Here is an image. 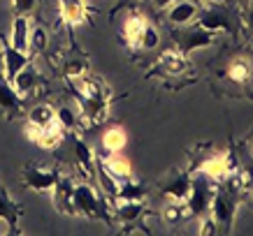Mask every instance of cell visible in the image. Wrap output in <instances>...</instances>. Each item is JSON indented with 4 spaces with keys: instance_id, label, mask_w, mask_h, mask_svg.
I'll return each mask as SVG.
<instances>
[{
    "instance_id": "obj_14",
    "label": "cell",
    "mask_w": 253,
    "mask_h": 236,
    "mask_svg": "<svg viewBox=\"0 0 253 236\" xmlns=\"http://www.w3.org/2000/svg\"><path fill=\"white\" fill-rule=\"evenodd\" d=\"M158 65H161V69L168 76H179V74H184L186 69H188L186 54L176 51V49H168V51H163L161 58H158Z\"/></svg>"
},
{
    "instance_id": "obj_4",
    "label": "cell",
    "mask_w": 253,
    "mask_h": 236,
    "mask_svg": "<svg viewBox=\"0 0 253 236\" xmlns=\"http://www.w3.org/2000/svg\"><path fill=\"white\" fill-rule=\"evenodd\" d=\"M168 21L176 28H186V26H193L198 21L200 14V2L195 0H174L168 9Z\"/></svg>"
},
{
    "instance_id": "obj_21",
    "label": "cell",
    "mask_w": 253,
    "mask_h": 236,
    "mask_svg": "<svg viewBox=\"0 0 253 236\" xmlns=\"http://www.w3.org/2000/svg\"><path fill=\"white\" fill-rule=\"evenodd\" d=\"M54 121H56V109L49 107V104H35V107H31V111H28V123L40 130L46 128V125H51Z\"/></svg>"
},
{
    "instance_id": "obj_7",
    "label": "cell",
    "mask_w": 253,
    "mask_h": 236,
    "mask_svg": "<svg viewBox=\"0 0 253 236\" xmlns=\"http://www.w3.org/2000/svg\"><path fill=\"white\" fill-rule=\"evenodd\" d=\"M230 171H235V169H232L230 155H225V153L211 155V158H207V160L200 165V174H205L209 181H221V178H225Z\"/></svg>"
},
{
    "instance_id": "obj_31",
    "label": "cell",
    "mask_w": 253,
    "mask_h": 236,
    "mask_svg": "<svg viewBox=\"0 0 253 236\" xmlns=\"http://www.w3.org/2000/svg\"><path fill=\"white\" fill-rule=\"evenodd\" d=\"M86 61H82V58H70L68 63H65V76L68 79H79V76H84L86 74Z\"/></svg>"
},
{
    "instance_id": "obj_5",
    "label": "cell",
    "mask_w": 253,
    "mask_h": 236,
    "mask_svg": "<svg viewBox=\"0 0 253 236\" xmlns=\"http://www.w3.org/2000/svg\"><path fill=\"white\" fill-rule=\"evenodd\" d=\"M58 176L56 171L51 169H40V167H26L23 169V183L35 192H46V195H51L54 190L56 181H58Z\"/></svg>"
},
{
    "instance_id": "obj_3",
    "label": "cell",
    "mask_w": 253,
    "mask_h": 236,
    "mask_svg": "<svg viewBox=\"0 0 253 236\" xmlns=\"http://www.w3.org/2000/svg\"><path fill=\"white\" fill-rule=\"evenodd\" d=\"M211 218H214L221 227H228L230 229V225L235 222V213H237V202H235V197H232L230 192H214V197H211Z\"/></svg>"
},
{
    "instance_id": "obj_9",
    "label": "cell",
    "mask_w": 253,
    "mask_h": 236,
    "mask_svg": "<svg viewBox=\"0 0 253 236\" xmlns=\"http://www.w3.org/2000/svg\"><path fill=\"white\" fill-rule=\"evenodd\" d=\"M216 39V33L211 31H205V28H195V31H188L181 37V42H179V46H181V54H193V51H198V49H207V46L214 44Z\"/></svg>"
},
{
    "instance_id": "obj_13",
    "label": "cell",
    "mask_w": 253,
    "mask_h": 236,
    "mask_svg": "<svg viewBox=\"0 0 253 236\" xmlns=\"http://www.w3.org/2000/svg\"><path fill=\"white\" fill-rule=\"evenodd\" d=\"M200 28L205 31H211V33H221V31H230V21L228 16L223 14L221 9H216V5H211V9H200L198 14V21H195Z\"/></svg>"
},
{
    "instance_id": "obj_20",
    "label": "cell",
    "mask_w": 253,
    "mask_h": 236,
    "mask_svg": "<svg viewBox=\"0 0 253 236\" xmlns=\"http://www.w3.org/2000/svg\"><path fill=\"white\" fill-rule=\"evenodd\" d=\"M188 192H191V178H188V176H176L174 181H169L168 185H165V195H168L169 202L186 204Z\"/></svg>"
},
{
    "instance_id": "obj_33",
    "label": "cell",
    "mask_w": 253,
    "mask_h": 236,
    "mask_svg": "<svg viewBox=\"0 0 253 236\" xmlns=\"http://www.w3.org/2000/svg\"><path fill=\"white\" fill-rule=\"evenodd\" d=\"M38 5V0H12V7H14L16 14H31L33 9Z\"/></svg>"
},
{
    "instance_id": "obj_27",
    "label": "cell",
    "mask_w": 253,
    "mask_h": 236,
    "mask_svg": "<svg viewBox=\"0 0 253 236\" xmlns=\"http://www.w3.org/2000/svg\"><path fill=\"white\" fill-rule=\"evenodd\" d=\"M79 118H82V114H79V111H75L72 107L56 109V121L61 123L63 130H75L79 125Z\"/></svg>"
},
{
    "instance_id": "obj_29",
    "label": "cell",
    "mask_w": 253,
    "mask_h": 236,
    "mask_svg": "<svg viewBox=\"0 0 253 236\" xmlns=\"http://www.w3.org/2000/svg\"><path fill=\"white\" fill-rule=\"evenodd\" d=\"M158 44H161V33H158V28L151 26V23H146L144 33H142V39H139V49H144V51H154Z\"/></svg>"
},
{
    "instance_id": "obj_16",
    "label": "cell",
    "mask_w": 253,
    "mask_h": 236,
    "mask_svg": "<svg viewBox=\"0 0 253 236\" xmlns=\"http://www.w3.org/2000/svg\"><path fill=\"white\" fill-rule=\"evenodd\" d=\"M100 144H102V148L107 153H119L128 144V135H126V130H123L121 125H114V128H107L102 132Z\"/></svg>"
},
{
    "instance_id": "obj_12",
    "label": "cell",
    "mask_w": 253,
    "mask_h": 236,
    "mask_svg": "<svg viewBox=\"0 0 253 236\" xmlns=\"http://www.w3.org/2000/svg\"><path fill=\"white\" fill-rule=\"evenodd\" d=\"M38 84H40V76H38V72L31 67V63H28V65H26L23 69H19V72H16V76L12 79L14 91L19 93L23 100L31 98L33 93L38 91Z\"/></svg>"
},
{
    "instance_id": "obj_32",
    "label": "cell",
    "mask_w": 253,
    "mask_h": 236,
    "mask_svg": "<svg viewBox=\"0 0 253 236\" xmlns=\"http://www.w3.org/2000/svg\"><path fill=\"white\" fill-rule=\"evenodd\" d=\"M198 234H202V236H207V234H216L218 232V222L214 220V218H209V213H205V215H200L198 218Z\"/></svg>"
},
{
    "instance_id": "obj_38",
    "label": "cell",
    "mask_w": 253,
    "mask_h": 236,
    "mask_svg": "<svg viewBox=\"0 0 253 236\" xmlns=\"http://www.w3.org/2000/svg\"><path fill=\"white\" fill-rule=\"evenodd\" d=\"M251 197H253V195H251Z\"/></svg>"
},
{
    "instance_id": "obj_1",
    "label": "cell",
    "mask_w": 253,
    "mask_h": 236,
    "mask_svg": "<svg viewBox=\"0 0 253 236\" xmlns=\"http://www.w3.org/2000/svg\"><path fill=\"white\" fill-rule=\"evenodd\" d=\"M109 199L102 195L100 197L95 188L88 183H75L72 188V208L75 215H86V218H98L102 222H109Z\"/></svg>"
},
{
    "instance_id": "obj_28",
    "label": "cell",
    "mask_w": 253,
    "mask_h": 236,
    "mask_svg": "<svg viewBox=\"0 0 253 236\" xmlns=\"http://www.w3.org/2000/svg\"><path fill=\"white\" fill-rule=\"evenodd\" d=\"M46 46H49V33H46L44 26L31 28V51L42 54V51H46Z\"/></svg>"
},
{
    "instance_id": "obj_30",
    "label": "cell",
    "mask_w": 253,
    "mask_h": 236,
    "mask_svg": "<svg viewBox=\"0 0 253 236\" xmlns=\"http://www.w3.org/2000/svg\"><path fill=\"white\" fill-rule=\"evenodd\" d=\"M75 155H77L79 167H84V169H91L93 162H95L93 151L86 146V141H82V139H75Z\"/></svg>"
},
{
    "instance_id": "obj_10",
    "label": "cell",
    "mask_w": 253,
    "mask_h": 236,
    "mask_svg": "<svg viewBox=\"0 0 253 236\" xmlns=\"http://www.w3.org/2000/svg\"><path fill=\"white\" fill-rule=\"evenodd\" d=\"M0 56H2V69H5V79H7L9 84H12V79L16 76V72L19 69H23L26 65H28V54H23V51H19V49H14V46H2L0 49Z\"/></svg>"
},
{
    "instance_id": "obj_37",
    "label": "cell",
    "mask_w": 253,
    "mask_h": 236,
    "mask_svg": "<svg viewBox=\"0 0 253 236\" xmlns=\"http://www.w3.org/2000/svg\"><path fill=\"white\" fill-rule=\"evenodd\" d=\"M0 76H5V69H2V56H0Z\"/></svg>"
},
{
    "instance_id": "obj_18",
    "label": "cell",
    "mask_w": 253,
    "mask_h": 236,
    "mask_svg": "<svg viewBox=\"0 0 253 236\" xmlns=\"http://www.w3.org/2000/svg\"><path fill=\"white\" fill-rule=\"evenodd\" d=\"M114 215L123 225H132L144 215V202H119L114 208Z\"/></svg>"
},
{
    "instance_id": "obj_19",
    "label": "cell",
    "mask_w": 253,
    "mask_h": 236,
    "mask_svg": "<svg viewBox=\"0 0 253 236\" xmlns=\"http://www.w3.org/2000/svg\"><path fill=\"white\" fill-rule=\"evenodd\" d=\"M23 98L14 91V86L9 84L5 76H0V109L2 111H19Z\"/></svg>"
},
{
    "instance_id": "obj_11",
    "label": "cell",
    "mask_w": 253,
    "mask_h": 236,
    "mask_svg": "<svg viewBox=\"0 0 253 236\" xmlns=\"http://www.w3.org/2000/svg\"><path fill=\"white\" fill-rule=\"evenodd\" d=\"M144 28H146V16L139 14V12H130L123 19V37L132 49H139V39H142Z\"/></svg>"
},
{
    "instance_id": "obj_35",
    "label": "cell",
    "mask_w": 253,
    "mask_h": 236,
    "mask_svg": "<svg viewBox=\"0 0 253 236\" xmlns=\"http://www.w3.org/2000/svg\"><path fill=\"white\" fill-rule=\"evenodd\" d=\"M195 2H207V5H221L225 0H195Z\"/></svg>"
},
{
    "instance_id": "obj_23",
    "label": "cell",
    "mask_w": 253,
    "mask_h": 236,
    "mask_svg": "<svg viewBox=\"0 0 253 236\" xmlns=\"http://www.w3.org/2000/svg\"><path fill=\"white\" fill-rule=\"evenodd\" d=\"M188 218V208L186 204H179V202H168L161 211V222L163 225H179V222Z\"/></svg>"
},
{
    "instance_id": "obj_34",
    "label": "cell",
    "mask_w": 253,
    "mask_h": 236,
    "mask_svg": "<svg viewBox=\"0 0 253 236\" xmlns=\"http://www.w3.org/2000/svg\"><path fill=\"white\" fill-rule=\"evenodd\" d=\"M151 2H154V7H156V9H168L169 5L174 2V0H151Z\"/></svg>"
},
{
    "instance_id": "obj_2",
    "label": "cell",
    "mask_w": 253,
    "mask_h": 236,
    "mask_svg": "<svg viewBox=\"0 0 253 236\" xmlns=\"http://www.w3.org/2000/svg\"><path fill=\"white\" fill-rule=\"evenodd\" d=\"M211 197H214V188L209 185V178L205 174L191 178V192L186 199V208L188 215L200 218V215L209 213V206H211Z\"/></svg>"
},
{
    "instance_id": "obj_24",
    "label": "cell",
    "mask_w": 253,
    "mask_h": 236,
    "mask_svg": "<svg viewBox=\"0 0 253 236\" xmlns=\"http://www.w3.org/2000/svg\"><path fill=\"white\" fill-rule=\"evenodd\" d=\"M249 76H251V63H249V61L235 58V61L228 65V79H230V81H235V84H244Z\"/></svg>"
},
{
    "instance_id": "obj_8",
    "label": "cell",
    "mask_w": 253,
    "mask_h": 236,
    "mask_svg": "<svg viewBox=\"0 0 253 236\" xmlns=\"http://www.w3.org/2000/svg\"><path fill=\"white\" fill-rule=\"evenodd\" d=\"M100 167L105 169L107 174H112L116 178V181H126V178H130L132 174V165L130 160L123 155L121 151L119 153H107L105 158H100Z\"/></svg>"
},
{
    "instance_id": "obj_22",
    "label": "cell",
    "mask_w": 253,
    "mask_h": 236,
    "mask_svg": "<svg viewBox=\"0 0 253 236\" xmlns=\"http://www.w3.org/2000/svg\"><path fill=\"white\" fill-rule=\"evenodd\" d=\"M146 190L139 185V183L132 181H121L119 183V192H116V202H144Z\"/></svg>"
},
{
    "instance_id": "obj_26",
    "label": "cell",
    "mask_w": 253,
    "mask_h": 236,
    "mask_svg": "<svg viewBox=\"0 0 253 236\" xmlns=\"http://www.w3.org/2000/svg\"><path fill=\"white\" fill-rule=\"evenodd\" d=\"M16 215H19V208L9 202V197L5 195V192L0 190V222H7L9 227H14Z\"/></svg>"
},
{
    "instance_id": "obj_17",
    "label": "cell",
    "mask_w": 253,
    "mask_h": 236,
    "mask_svg": "<svg viewBox=\"0 0 253 236\" xmlns=\"http://www.w3.org/2000/svg\"><path fill=\"white\" fill-rule=\"evenodd\" d=\"M63 132H65V130L61 128V123L54 121L51 125L42 128V132H40V137L35 144H38L40 148H44V151H56V148L63 144Z\"/></svg>"
},
{
    "instance_id": "obj_25",
    "label": "cell",
    "mask_w": 253,
    "mask_h": 236,
    "mask_svg": "<svg viewBox=\"0 0 253 236\" xmlns=\"http://www.w3.org/2000/svg\"><path fill=\"white\" fill-rule=\"evenodd\" d=\"M98 181H100V188H102V195L109 199V202H116V192H119V183L112 174H107L105 169L100 167L98 169Z\"/></svg>"
},
{
    "instance_id": "obj_15",
    "label": "cell",
    "mask_w": 253,
    "mask_h": 236,
    "mask_svg": "<svg viewBox=\"0 0 253 236\" xmlns=\"http://www.w3.org/2000/svg\"><path fill=\"white\" fill-rule=\"evenodd\" d=\"M58 14L68 26H79L86 21V0H61Z\"/></svg>"
},
{
    "instance_id": "obj_36",
    "label": "cell",
    "mask_w": 253,
    "mask_h": 236,
    "mask_svg": "<svg viewBox=\"0 0 253 236\" xmlns=\"http://www.w3.org/2000/svg\"><path fill=\"white\" fill-rule=\"evenodd\" d=\"M249 26L253 28V7H251V12H249Z\"/></svg>"
},
{
    "instance_id": "obj_6",
    "label": "cell",
    "mask_w": 253,
    "mask_h": 236,
    "mask_svg": "<svg viewBox=\"0 0 253 236\" xmlns=\"http://www.w3.org/2000/svg\"><path fill=\"white\" fill-rule=\"evenodd\" d=\"M31 21L26 14H16L12 21V33H9V46H14L23 54H31Z\"/></svg>"
}]
</instances>
